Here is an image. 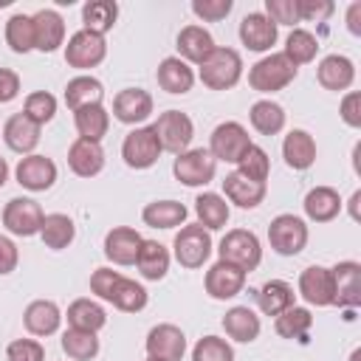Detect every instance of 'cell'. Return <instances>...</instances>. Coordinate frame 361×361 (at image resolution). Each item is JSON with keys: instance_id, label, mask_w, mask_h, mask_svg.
I'll list each match as a JSON object with an SVG mask.
<instances>
[{"instance_id": "13", "label": "cell", "mask_w": 361, "mask_h": 361, "mask_svg": "<svg viewBox=\"0 0 361 361\" xmlns=\"http://www.w3.org/2000/svg\"><path fill=\"white\" fill-rule=\"evenodd\" d=\"M333 276V305L338 307H358L361 305V265L353 259H344L330 268Z\"/></svg>"}, {"instance_id": "48", "label": "cell", "mask_w": 361, "mask_h": 361, "mask_svg": "<svg viewBox=\"0 0 361 361\" xmlns=\"http://www.w3.org/2000/svg\"><path fill=\"white\" fill-rule=\"evenodd\" d=\"M192 361H234V350L220 336H203L192 350Z\"/></svg>"}, {"instance_id": "38", "label": "cell", "mask_w": 361, "mask_h": 361, "mask_svg": "<svg viewBox=\"0 0 361 361\" xmlns=\"http://www.w3.org/2000/svg\"><path fill=\"white\" fill-rule=\"evenodd\" d=\"M39 237H42V243H45L48 248L62 251V248H68V245L73 243V237H76V226H73V220H71L68 214L54 212V214H45V217H42Z\"/></svg>"}, {"instance_id": "6", "label": "cell", "mask_w": 361, "mask_h": 361, "mask_svg": "<svg viewBox=\"0 0 361 361\" xmlns=\"http://www.w3.org/2000/svg\"><path fill=\"white\" fill-rule=\"evenodd\" d=\"M161 152L164 149H161V141H158L152 124L130 130L121 141V158L130 169H149L161 158Z\"/></svg>"}, {"instance_id": "59", "label": "cell", "mask_w": 361, "mask_h": 361, "mask_svg": "<svg viewBox=\"0 0 361 361\" xmlns=\"http://www.w3.org/2000/svg\"><path fill=\"white\" fill-rule=\"evenodd\" d=\"M361 358V350H353V355H350V361H358Z\"/></svg>"}, {"instance_id": "47", "label": "cell", "mask_w": 361, "mask_h": 361, "mask_svg": "<svg viewBox=\"0 0 361 361\" xmlns=\"http://www.w3.org/2000/svg\"><path fill=\"white\" fill-rule=\"evenodd\" d=\"M23 113L34 121V124H48L54 116H56V99H54V93H48V90H34V93H28L25 96V104H23Z\"/></svg>"}, {"instance_id": "52", "label": "cell", "mask_w": 361, "mask_h": 361, "mask_svg": "<svg viewBox=\"0 0 361 361\" xmlns=\"http://www.w3.org/2000/svg\"><path fill=\"white\" fill-rule=\"evenodd\" d=\"M231 0H195L192 3V11L200 17V20H206V23H217V20H223L228 11H231Z\"/></svg>"}, {"instance_id": "54", "label": "cell", "mask_w": 361, "mask_h": 361, "mask_svg": "<svg viewBox=\"0 0 361 361\" xmlns=\"http://www.w3.org/2000/svg\"><path fill=\"white\" fill-rule=\"evenodd\" d=\"M17 262H20V251H17L14 240H8V237L0 234V276L11 274L17 268Z\"/></svg>"}, {"instance_id": "26", "label": "cell", "mask_w": 361, "mask_h": 361, "mask_svg": "<svg viewBox=\"0 0 361 361\" xmlns=\"http://www.w3.org/2000/svg\"><path fill=\"white\" fill-rule=\"evenodd\" d=\"M155 79H158L161 90H166V93H172V96H183V93H189L192 85H195V73H192V68H189L180 56H166V59H161V65H158V71H155Z\"/></svg>"}, {"instance_id": "41", "label": "cell", "mask_w": 361, "mask_h": 361, "mask_svg": "<svg viewBox=\"0 0 361 361\" xmlns=\"http://www.w3.org/2000/svg\"><path fill=\"white\" fill-rule=\"evenodd\" d=\"M116 17H118V6L113 0H90L85 3L82 8V23H85V31H93L99 37H104L113 25H116Z\"/></svg>"}, {"instance_id": "27", "label": "cell", "mask_w": 361, "mask_h": 361, "mask_svg": "<svg viewBox=\"0 0 361 361\" xmlns=\"http://www.w3.org/2000/svg\"><path fill=\"white\" fill-rule=\"evenodd\" d=\"M223 195H226V200H231L240 209H257L265 200V183L248 180L237 172H228L223 178Z\"/></svg>"}, {"instance_id": "22", "label": "cell", "mask_w": 361, "mask_h": 361, "mask_svg": "<svg viewBox=\"0 0 361 361\" xmlns=\"http://www.w3.org/2000/svg\"><path fill=\"white\" fill-rule=\"evenodd\" d=\"M316 79L324 90H347L353 82H355V65L350 56H341V54H330L319 62L316 68Z\"/></svg>"}, {"instance_id": "32", "label": "cell", "mask_w": 361, "mask_h": 361, "mask_svg": "<svg viewBox=\"0 0 361 361\" xmlns=\"http://www.w3.org/2000/svg\"><path fill=\"white\" fill-rule=\"evenodd\" d=\"M259 316L251 310V307H245V305H237V307H231V310H226V316H223V330H226V336L228 338H234V341H240V344H248V341H254L257 336H259Z\"/></svg>"}, {"instance_id": "25", "label": "cell", "mask_w": 361, "mask_h": 361, "mask_svg": "<svg viewBox=\"0 0 361 361\" xmlns=\"http://www.w3.org/2000/svg\"><path fill=\"white\" fill-rule=\"evenodd\" d=\"M31 20H34V48L37 51L51 54L65 42V20L54 8H42Z\"/></svg>"}, {"instance_id": "17", "label": "cell", "mask_w": 361, "mask_h": 361, "mask_svg": "<svg viewBox=\"0 0 361 361\" xmlns=\"http://www.w3.org/2000/svg\"><path fill=\"white\" fill-rule=\"evenodd\" d=\"M144 237L130 228V226H116L107 231L104 237V257L113 262V265H135V257H138V248H141Z\"/></svg>"}, {"instance_id": "11", "label": "cell", "mask_w": 361, "mask_h": 361, "mask_svg": "<svg viewBox=\"0 0 361 361\" xmlns=\"http://www.w3.org/2000/svg\"><path fill=\"white\" fill-rule=\"evenodd\" d=\"M104 56H107V42H104V37H99V34H93V31H76L71 39H68V45H65V62L71 65V68H76V71H87V68H96V65H102L104 62Z\"/></svg>"}, {"instance_id": "28", "label": "cell", "mask_w": 361, "mask_h": 361, "mask_svg": "<svg viewBox=\"0 0 361 361\" xmlns=\"http://www.w3.org/2000/svg\"><path fill=\"white\" fill-rule=\"evenodd\" d=\"M282 158L290 169H310L316 161V141L307 130H290L282 141Z\"/></svg>"}, {"instance_id": "44", "label": "cell", "mask_w": 361, "mask_h": 361, "mask_svg": "<svg viewBox=\"0 0 361 361\" xmlns=\"http://www.w3.org/2000/svg\"><path fill=\"white\" fill-rule=\"evenodd\" d=\"M62 350H65L68 358H73V361H90V358L99 355V338H96V333L68 327V330L62 333Z\"/></svg>"}, {"instance_id": "50", "label": "cell", "mask_w": 361, "mask_h": 361, "mask_svg": "<svg viewBox=\"0 0 361 361\" xmlns=\"http://www.w3.org/2000/svg\"><path fill=\"white\" fill-rule=\"evenodd\" d=\"M265 17L274 25H293V23H299L296 0H265Z\"/></svg>"}, {"instance_id": "18", "label": "cell", "mask_w": 361, "mask_h": 361, "mask_svg": "<svg viewBox=\"0 0 361 361\" xmlns=\"http://www.w3.org/2000/svg\"><path fill=\"white\" fill-rule=\"evenodd\" d=\"M245 285V271H240L231 262L217 259L209 271H206V293L212 299H234Z\"/></svg>"}, {"instance_id": "45", "label": "cell", "mask_w": 361, "mask_h": 361, "mask_svg": "<svg viewBox=\"0 0 361 361\" xmlns=\"http://www.w3.org/2000/svg\"><path fill=\"white\" fill-rule=\"evenodd\" d=\"M6 42L14 54H28L34 48V20L28 14H14L6 23Z\"/></svg>"}, {"instance_id": "12", "label": "cell", "mask_w": 361, "mask_h": 361, "mask_svg": "<svg viewBox=\"0 0 361 361\" xmlns=\"http://www.w3.org/2000/svg\"><path fill=\"white\" fill-rule=\"evenodd\" d=\"M42 209L37 200L31 197H11L3 209V226L8 228V234L14 237H34L39 234L42 226Z\"/></svg>"}, {"instance_id": "19", "label": "cell", "mask_w": 361, "mask_h": 361, "mask_svg": "<svg viewBox=\"0 0 361 361\" xmlns=\"http://www.w3.org/2000/svg\"><path fill=\"white\" fill-rule=\"evenodd\" d=\"M299 293L307 305L330 307L333 305V276L324 265H310L299 274Z\"/></svg>"}, {"instance_id": "15", "label": "cell", "mask_w": 361, "mask_h": 361, "mask_svg": "<svg viewBox=\"0 0 361 361\" xmlns=\"http://www.w3.org/2000/svg\"><path fill=\"white\" fill-rule=\"evenodd\" d=\"M186 353V336L175 324H155L147 333V355L158 361H180Z\"/></svg>"}, {"instance_id": "34", "label": "cell", "mask_w": 361, "mask_h": 361, "mask_svg": "<svg viewBox=\"0 0 361 361\" xmlns=\"http://www.w3.org/2000/svg\"><path fill=\"white\" fill-rule=\"evenodd\" d=\"M73 124H76L79 138H85V141H96V144H99V141L107 135L110 116H107L104 104H87V107L73 110Z\"/></svg>"}, {"instance_id": "29", "label": "cell", "mask_w": 361, "mask_h": 361, "mask_svg": "<svg viewBox=\"0 0 361 361\" xmlns=\"http://www.w3.org/2000/svg\"><path fill=\"white\" fill-rule=\"evenodd\" d=\"M212 51H214V39H212V34L203 25H186V28H180V34H178V54H180V59L186 65L189 62L200 65Z\"/></svg>"}, {"instance_id": "57", "label": "cell", "mask_w": 361, "mask_h": 361, "mask_svg": "<svg viewBox=\"0 0 361 361\" xmlns=\"http://www.w3.org/2000/svg\"><path fill=\"white\" fill-rule=\"evenodd\" d=\"M358 203H361V192H353V197H350V214H353V220H358Z\"/></svg>"}, {"instance_id": "36", "label": "cell", "mask_w": 361, "mask_h": 361, "mask_svg": "<svg viewBox=\"0 0 361 361\" xmlns=\"http://www.w3.org/2000/svg\"><path fill=\"white\" fill-rule=\"evenodd\" d=\"M104 99V85L96 76H73L65 85V104L71 110L87 107V104H102Z\"/></svg>"}, {"instance_id": "14", "label": "cell", "mask_w": 361, "mask_h": 361, "mask_svg": "<svg viewBox=\"0 0 361 361\" xmlns=\"http://www.w3.org/2000/svg\"><path fill=\"white\" fill-rule=\"evenodd\" d=\"M14 175H17V183H20L23 189H28V192H45V189H51L54 180H56V164H54L48 155L31 152V155L20 158Z\"/></svg>"}, {"instance_id": "5", "label": "cell", "mask_w": 361, "mask_h": 361, "mask_svg": "<svg viewBox=\"0 0 361 361\" xmlns=\"http://www.w3.org/2000/svg\"><path fill=\"white\" fill-rule=\"evenodd\" d=\"M172 251L183 268H200L212 257V234L200 223L180 226V231L172 240Z\"/></svg>"}, {"instance_id": "20", "label": "cell", "mask_w": 361, "mask_h": 361, "mask_svg": "<svg viewBox=\"0 0 361 361\" xmlns=\"http://www.w3.org/2000/svg\"><path fill=\"white\" fill-rule=\"evenodd\" d=\"M240 39L248 51H271V45L276 42V25L262 11H251L240 20Z\"/></svg>"}, {"instance_id": "42", "label": "cell", "mask_w": 361, "mask_h": 361, "mask_svg": "<svg viewBox=\"0 0 361 361\" xmlns=\"http://www.w3.org/2000/svg\"><path fill=\"white\" fill-rule=\"evenodd\" d=\"M310 327H313V316H310V310L307 307H288L285 313H279L276 316V322H274V330L282 336V338H296V341H305V336L310 333Z\"/></svg>"}, {"instance_id": "30", "label": "cell", "mask_w": 361, "mask_h": 361, "mask_svg": "<svg viewBox=\"0 0 361 361\" xmlns=\"http://www.w3.org/2000/svg\"><path fill=\"white\" fill-rule=\"evenodd\" d=\"M305 214L313 220V223H330L338 212H341V197L333 186H313L307 195H305Z\"/></svg>"}, {"instance_id": "1", "label": "cell", "mask_w": 361, "mask_h": 361, "mask_svg": "<svg viewBox=\"0 0 361 361\" xmlns=\"http://www.w3.org/2000/svg\"><path fill=\"white\" fill-rule=\"evenodd\" d=\"M90 290L99 299L110 302L113 307H118L124 313H138V310L147 307V290H144V285H138L135 279L121 276L113 268H96L90 274Z\"/></svg>"}, {"instance_id": "33", "label": "cell", "mask_w": 361, "mask_h": 361, "mask_svg": "<svg viewBox=\"0 0 361 361\" xmlns=\"http://www.w3.org/2000/svg\"><path fill=\"white\" fill-rule=\"evenodd\" d=\"M296 293L285 279H268L259 290H257V305L265 316H279L288 307H293Z\"/></svg>"}, {"instance_id": "8", "label": "cell", "mask_w": 361, "mask_h": 361, "mask_svg": "<svg viewBox=\"0 0 361 361\" xmlns=\"http://www.w3.org/2000/svg\"><path fill=\"white\" fill-rule=\"evenodd\" d=\"M152 130H155V135H158V141H161V149L175 152V155L186 152L189 144H192V135H195L192 118H189L186 113H180V110H166V113H161V116L155 118Z\"/></svg>"}, {"instance_id": "46", "label": "cell", "mask_w": 361, "mask_h": 361, "mask_svg": "<svg viewBox=\"0 0 361 361\" xmlns=\"http://www.w3.org/2000/svg\"><path fill=\"white\" fill-rule=\"evenodd\" d=\"M268 172H271V158H268V152H265L262 147H257V144H251V147L243 152V158L237 161V175H243V178H248V180L265 183V180H268Z\"/></svg>"}, {"instance_id": "60", "label": "cell", "mask_w": 361, "mask_h": 361, "mask_svg": "<svg viewBox=\"0 0 361 361\" xmlns=\"http://www.w3.org/2000/svg\"><path fill=\"white\" fill-rule=\"evenodd\" d=\"M147 361H158V358H147Z\"/></svg>"}, {"instance_id": "37", "label": "cell", "mask_w": 361, "mask_h": 361, "mask_svg": "<svg viewBox=\"0 0 361 361\" xmlns=\"http://www.w3.org/2000/svg\"><path fill=\"white\" fill-rule=\"evenodd\" d=\"M195 214L206 231H217L228 223V203H226V197H220L214 192H203L195 197Z\"/></svg>"}, {"instance_id": "56", "label": "cell", "mask_w": 361, "mask_h": 361, "mask_svg": "<svg viewBox=\"0 0 361 361\" xmlns=\"http://www.w3.org/2000/svg\"><path fill=\"white\" fill-rule=\"evenodd\" d=\"M347 28H350V34H361V3L355 0L350 8H347Z\"/></svg>"}, {"instance_id": "21", "label": "cell", "mask_w": 361, "mask_h": 361, "mask_svg": "<svg viewBox=\"0 0 361 361\" xmlns=\"http://www.w3.org/2000/svg\"><path fill=\"white\" fill-rule=\"evenodd\" d=\"M39 124H34L25 113H14L8 116V121L3 124V138L8 144V149L20 152V155H31L39 144Z\"/></svg>"}, {"instance_id": "49", "label": "cell", "mask_w": 361, "mask_h": 361, "mask_svg": "<svg viewBox=\"0 0 361 361\" xmlns=\"http://www.w3.org/2000/svg\"><path fill=\"white\" fill-rule=\"evenodd\" d=\"M8 361H45V347L34 338H14L6 347Z\"/></svg>"}, {"instance_id": "3", "label": "cell", "mask_w": 361, "mask_h": 361, "mask_svg": "<svg viewBox=\"0 0 361 361\" xmlns=\"http://www.w3.org/2000/svg\"><path fill=\"white\" fill-rule=\"evenodd\" d=\"M217 254H220L223 262H231V265H237L245 274L254 271L262 262V245H259L257 234L248 231V228H231V231H226V237L220 240Z\"/></svg>"}, {"instance_id": "40", "label": "cell", "mask_w": 361, "mask_h": 361, "mask_svg": "<svg viewBox=\"0 0 361 361\" xmlns=\"http://www.w3.org/2000/svg\"><path fill=\"white\" fill-rule=\"evenodd\" d=\"M248 118H251V127H254L259 135H276V133H282V127H285V110H282V104H276V102H271V99L254 102Z\"/></svg>"}, {"instance_id": "35", "label": "cell", "mask_w": 361, "mask_h": 361, "mask_svg": "<svg viewBox=\"0 0 361 361\" xmlns=\"http://www.w3.org/2000/svg\"><path fill=\"white\" fill-rule=\"evenodd\" d=\"M186 206L178 203V200H152L144 206L141 212V220L149 226V228H175V226H183L186 223Z\"/></svg>"}, {"instance_id": "4", "label": "cell", "mask_w": 361, "mask_h": 361, "mask_svg": "<svg viewBox=\"0 0 361 361\" xmlns=\"http://www.w3.org/2000/svg\"><path fill=\"white\" fill-rule=\"evenodd\" d=\"M296 71L285 54H268L248 71V85L259 93H276L296 79Z\"/></svg>"}, {"instance_id": "53", "label": "cell", "mask_w": 361, "mask_h": 361, "mask_svg": "<svg viewBox=\"0 0 361 361\" xmlns=\"http://www.w3.org/2000/svg\"><path fill=\"white\" fill-rule=\"evenodd\" d=\"M341 121L353 130L361 127V93L358 90H350L344 99H341Z\"/></svg>"}, {"instance_id": "16", "label": "cell", "mask_w": 361, "mask_h": 361, "mask_svg": "<svg viewBox=\"0 0 361 361\" xmlns=\"http://www.w3.org/2000/svg\"><path fill=\"white\" fill-rule=\"evenodd\" d=\"M113 116L121 124H141L152 116V96L141 87H124L113 99Z\"/></svg>"}, {"instance_id": "55", "label": "cell", "mask_w": 361, "mask_h": 361, "mask_svg": "<svg viewBox=\"0 0 361 361\" xmlns=\"http://www.w3.org/2000/svg\"><path fill=\"white\" fill-rule=\"evenodd\" d=\"M20 93V76L11 68H0V104L17 99Z\"/></svg>"}, {"instance_id": "39", "label": "cell", "mask_w": 361, "mask_h": 361, "mask_svg": "<svg viewBox=\"0 0 361 361\" xmlns=\"http://www.w3.org/2000/svg\"><path fill=\"white\" fill-rule=\"evenodd\" d=\"M68 324L76 330H87V333H99L107 324V313L99 302L93 299H76L68 307Z\"/></svg>"}, {"instance_id": "31", "label": "cell", "mask_w": 361, "mask_h": 361, "mask_svg": "<svg viewBox=\"0 0 361 361\" xmlns=\"http://www.w3.org/2000/svg\"><path fill=\"white\" fill-rule=\"evenodd\" d=\"M135 268L149 282L164 279L166 271H169V251H166V245H161L158 240H144L141 248H138V257H135Z\"/></svg>"}, {"instance_id": "51", "label": "cell", "mask_w": 361, "mask_h": 361, "mask_svg": "<svg viewBox=\"0 0 361 361\" xmlns=\"http://www.w3.org/2000/svg\"><path fill=\"white\" fill-rule=\"evenodd\" d=\"M296 8H299V20L307 23H324L336 11L330 0H296Z\"/></svg>"}, {"instance_id": "58", "label": "cell", "mask_w": 361, "mask_h": 361, "mask_svg": "<svg viewBox=\"0 0 361 361\" xmlns=\"http://www.w3.org/2000/svg\"><path fill=\"white\" fill-rule=\"evenodd\" d=\"M8 180V164H6V158L0 155V186Z\"/></svg>"}, {"instance_id": "9", "label": "cell", "mask_w": 361, "mask_h": 361, "mask_svg": "<svg viewBox=\"0 0 361 361\" xmlns=\"http://www.w3.org/2000/svg\"><path fill=\"white\" fill-rule=\"evenodd\" d=\"M248 147H251V138H248V130L240 121H223V124H217L212 130L209 152H212L214 161L237 164Z\"/></svg>"}, {"instance_id": "7", "label": "cell", "mask_w": 361, "mask_h": 361, "mask_svg": "<svg viewBox=\"0 0 361 361\" xmlns=\"http://www.w3.org/2000/svg\"><path fill=\"white\" fill-rule=\"evenodd\" d=\"M268 243L282 257H296L307 245V226L296 214H276L268 226Z\"/></svg>"}, {"instance_id": "23", "label": "cell", "mask_w": 361, "mask_h": 361, "mask_svg": "<svg viewBox=\"0 0 361 361\" xmlns=\"http://www.w3.org/2000/svg\"><path fill=\"white\" fill-rule=\"evenodd\" d=\"M68 166L73 175L79 178H93L104 169V149L102 144L96 141H85V138H76L71 147H68Z\"/></svg>"}, {"instance_id": "10", "label": "cell", "mask_w": 361, "mask_h": 361, "mask_svg": "<svg viewBox=\"0 0 361 361\" xmlns=\"http://www.w3.org/2000/svg\"><path fill=\"white\" fill-rule=\"evenodd\" d=\"M172 172L183 186H206L217 172V161L212 158L209 149L195 147V149H186L175 158Z\"/></svg>"}, {"instance_id": "2", "label": "cell", "mask_w": 361, "mask_h": 361, "mask_svg": "<svg viewBox=\"0 0 361 361\" xmlns=\"http://www.w3.org/2000/svg\"><path fill=\"white\" fill-rule=\"evenodd\" d=\"M197 68H200V82L206 87H212V90H228L243 76L240 54L234 48H220V45H214V51Z\"/></svg>"}, {"instance_id": "43", "label": "cell", "mask_w": 361, "mask_h": 361, "mask_svg": "<svg viewBox=\"0 0 361 361\" xmlns=\"http://www.w3.org/2000/svg\"><path fill=\"white\" fill-rule=\"evenodd\" d=\"M316 51H319V39L310 31H305V28H293L288 34V39H285V51L282 54L288 56V62L293 68H299V65L313 62L316 59Z\"/></svg>"}, {"instance_id": "24", "label": "cell", "mask_w": 361, "mask_h": 361, "mask_svg": "<svg viewBox=\"0 0 361 361\" xmlns=\"http://www.w3.org/2000/svg\"><path fill=\"white\" fill-rule=\"evenodd\" d=\"M23 324L31 336H54L62 324V310L51 299H34L23 313Z\"/></svg>"}]
</instances>
